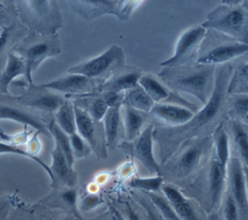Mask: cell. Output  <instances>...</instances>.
Masks as SVG:
<instances>
[{
  "label": "cell",
  "mask_w": 248,
  "mask_h": 220,
  "mask_svg": "<svg viewBox=\"0 0 248 220\" xmlns=\"http://www.w3.org/2000/svg\"><path fill=\"white\" fill-rule=\"evenodd\" d=\"M54 122L57 126L69 136L76 133V116L74 110V104L68 98L59 107L54 115Z\"/></svg>",
  "instance_id": "f1b7e54d"
},
{
  "label": "cell",
  "mask_w": 248,
  "mask_h": 220,
  "mask_svg": "<svg viewBox=\"0 0 248 220\" xmlns=\"http://www.w3.org/2000/svg\"><path fill=\"white\" fill-rule=\"evenodd\" d=\"M74 104V103H73ZM77 133L89 144L97 155L105 146L104 130L100 121L94 120L83 109L74 104Z\"/></svg>",
  "instance_id": "5bb4252c"
},
{
  "label": "cell",
  "mask_w": 248,
  "mask_h": 220,
  "mask_svg": "<svg viewBox=\"0 0 248 220\" xmlns=\"http://www.w3.org/2000/svg\"><path fill=\"white\" fill-rule=\"evenodd\" d=\"M125 65V52L116 45H111L101 54L82 61L68 69V73L79 74L90 79L105 81Z\"/></svg>",
  "instance_id": "52a82bcc"
},
{
  "label": "cell",
  "mask_w": 248,
  "mask_h": 220,
  "mask_svg": "<svg viewBox=\"0 0 248 220\" xmlns=\"http://www.w3.org/2000/svg\"><path fill=\"white\" fill-rule=\"evenodd\" d=\"M227 173L229 174L230 194L236 202L238 207L246 212L247 187H246V173L245 167L237 157H232L227 166Z\"/></svg>",
  "instance_id": "9a60e30c"
},
{
  "label": "cell",
  "mask_w": 248,
  "mask_h": 220,
  "mask_svg": "<svg viewBox=\"0 0 248 220\" xmlns=\"http://www.w3.org/2000/svg\"><path fill=\"white\" fill-rule=\"evenodd\" d=\"M164 183V176L162 174H155L149 177H132L128 181L129 187L133 189L142 190L146 193L158 192Z\"/></svg>",
  "instance_id": "d6a6232c"
},
{
  "label": "cell",
  "mask_w": 248,
  "mask_h": 220,
  "mask_svg": "<svg viewBox=\"0 0 248 220\" xmlns=\"http://www.w3.org/2000/svg\"><path fill=\"white\" fill-rule=\"evenodd\" d=\"M196 111L174 104L155 103L148 115L168 127L180 126L188 122Z\"/></svg>",
  "instance_id": "2e32d148"
},
{
  "label": "cell",
  "mask_w": 248,
  "mask_h": 220,
  "mask_svg": "<svg viewBox=\"0 0 248 220\" xmlns=\"http://www.w3.org/2000/svg\"><path fill=\"white\" fill-rule=\"evenodd\" d=\"M227 114L232 119L247 124L248 119V94L229 95Z\"/></svg>",
  "instance_id": "f546056e"
},
{
  "label": "cell",
  "mask_w": 248,
  "mask_h": 220,
  "mask_svg": "<svg viewBox=\"0 0 248 220\" xmlns=\"http://www.w3.org/2000/svg\"><path fill=\"white\" fill-rule=\"evenodd\" d=\"M69 137H70L71 148H72L73 155H74L75 159L76 158H78V159L84 158L90 154L91 147L77 132L70 135Z\"/></svg>",
  "instance_id": "8d00e7d4"
},
{
  "label": "cell",
  "mask_w": 248,
  "mask_h": 220,
  "mask_svg": "<svg viewBox=\"0 0 248 220\" xmlns=\"http://www.w3.org/2000/svg\"><path fill=\"white\" fill-rule=\"evenodd\" d=\"M153 130L154 124H146L140 135L129 142H131L130 146L133 155L146 170L152 174H162L161 167L156 161L153 151Z\"/></svg>",
  "instance_id": "4fadbf2b"
},
{
  "label": "cell",
  "mask_w": 248,
  "mask_h": 220,
  "mask_svg": "<svg viewBox=\"0 0 248 220\" xmlns=\"http://www.w3.org/2000/svg\"><path fill=\"white\" fill-rule=\"evenodd\" d=\"M229 95L248 94V62L247 54L232 62V73L227 85Z\"/></svg>",
  "instance_id": "44dd1931"
},
{
  "label": "cell",
  "mask_w": 248,
  "mask_h": 220,
  "mask_svg": "<svg viewBox=\"0 0 248 220\" xmlns=\"http://www.w3.org/2000/svg\"><path fill=\"white\" fill-rule=\"evenodd\" d=\"M212 145V138L210 136L196 137L185 141L177 149L180 152L172 168L174 175L176 177H185L195 172Z\"/></svg>",
  "instance_id": "ba28073f"
},
{
  "label": "cell",
  "mask_w": 248,
  "mask_h": 220,
  "mask_svg": "<svg viewBox=\"0 0 248 220\" xmlns=\"http://www.w3.org/2000/svg\"><path fill=\"white\" fill-rule=\"evenodd\" d=\"M229 128L231 131L233 144L238 152L239 160L246 168L248 163V131L247 124L230 118Z\"/></svg>",
  "instance_id": "484cf974"
},
{
  "label": "cell",
  "mask_w": 248,
  "mask_h": 220,
  "mask_svg": "<svg viewBox=\"0 0 248 220\" xmlns=\"http://www.w3.org/2000/svg\"><path fill=\"white\" fill-rule=\"evenodd\" d=\"M112 214H113V216L116 218V220H124L123 215H122L117 209L112 208Z\"/></svg>",
  "instance_id": "7dc6e473"
},
{
  "label": "cell",
  "mask_w": 248,
  "mask_h": 220,
  "mask_svg": "<svg viewBox=\"0 0 248 220\" xmlns=\"http://www.w3.org/2000/svg\"><path fill=\"white\" fill-rule=\"evenodd\" d=\"M2 119L13 120L25 126H30L34 128L38 133L49 135L46 124H45L38 116L16 107L6 105L0 106V120Z\"/></svg>",
  "instance_id": "ffe728a7"
},
{
  "label": "cell",
  "mask_w": 248,
  "mask_h": 220,
  "mask_svg": "<svg viewBox=\"0 0 248 220\" xmlns=\"http://www.w3.org/2000/svg\"><path fill=\"white\" fill-rule=\"evenodd\" d=\"M245 0H222V4H228V5H237L241 4Z\"/></svg>",
  "instance_id": "bcb514c9"
},
{
  "label": "cell",
  "mask_w": 248,
  "mask_h": 220,
  "mask_svg": "<svg viewBox=\"0 0 248 220\" xmlns=\"http://www.w3.org/2000/svg\"><path fill=\"white\" fill-rule=\"evenodd\" d=\"M232 73V62L216 66L212 93L201 110L183 125L175 127L154 126L153 138L160 146L161 158L167 161L187 140L209 136L223 121L228 110L227 85Z\"/></svg>",
  "instance_id": "6da1fadb"
},
{
  "label": "cell",
  "mask_w": 248,
  "mask_h": 220,
  "mask_svg": "<svg viewBox=\"0 0 248 220\" xmlns=\"http://www.w3.org/2000/svg\"><path fill=\"white\" fill-rule=\"evenodd\" d=\"M62 200L70 206H76L78 201V192L73 187L62 193Z\"/></svg>",
  "instance_id": "b9f144b4"
},
{
  "label": "cell",
  "mask_w": 248,
  "mask_h": 220,
  "mask_svg": "<svg viewBox=\"0 0 248 220\" xmlns=\"http://www.w3.org/2000/svg\"><path fill=\"white\" fill-rule=\"evenodd\" d=\"M141 74L142 72L139 68L124 65L101 83L99 91H113L117 93H124L125 91L139 84V79Z\"/></svg>",
  "instance_id": "ac0fdd59"
},
{
  "label": "cell",
  "mask_w": 248,
  "mask_h": 220,
  "mask_svg": "<svg viewBox=\"0 0 248 220\" xmlns=\"http://www.w3.org/2000/svg\"><path fill=\"white\" fill-rule=\"evenodd\" d=\"M16 53L22 57L25 63V79L29 84L33 83L32 74L47 58L57 56L61 53V42L57 33L50 35H42L33 32Z\"/></svg>",
  "instance_id": "8992f818"
},
{
  "label": "cell",
  "mask_w": 248,
  "mask_h": 220,
  "mask_svg": "<svg viewBox=\"0 0 248 220\" xmlns=\"http://www.w3.org/2000/svg\"><path fill=\"white\" fill-rule=\"evenodd\" d=\"M202 26L211 29L238 42L248 44V9L246 0L241 4H221L206 15Z\"/></svg>",
  "instance_id": "277c9868"
},
{
  "label": "cell",
  "mask_w": 248,
  "mask_h": 220,
  "mask_svg": "<svg viewBox=\"0 0 248 220\" xmlns=\"http://www.w3.org/2000/svg\"><path fill=\"white\" fill-rule=\"evenodd\" d=\"M65 99L60 93L31 83L28 90L18 98V102L25 107L42 112L55 113Z\"/></svg>",
  "instance_id": "7c38bea8"
},
{
  "label": "cell",
  "mask_w": 248,
  "mask_h": 220,
  "mask_svg": "<svg viewBox=\"0 0 248 220\" xmlns=\"http://www.w3.org/2000/svg\"><path fill=\"white\" fill-rule=\"evenodd\" d=\"M212 143L215 145L216 157L215 159L224 167L228 166L229 160L231 158L230 149V136L227 133L225 122L219 123L211 134Z\"/></svg>",
  "instance_id": "4316f807"
},
{
  "label": "cell",
  "mask_w": 248,
  "mask_h": 220,
  "mask_svg": "<svg viewBox=\"0 0 248 220\" xmlns=\"http://www.w3.org/2000/svg\"><path fill=\"white\" fill-rule=\"evenodd\" d=\"M121 109L123 110L121 118L124 127V136L127 141H131L137 138L145 127L149 115L127 105H122Z\"/></svg>",
  "instance_id": "603a6c76"
},
{
  "label": "cell",
  "mask_w": 248,
  "mask_h": 220,
  "mask_svg": "<svg viewBox=\"0 0 248 220\" xmlns=\"http://www.w3.org/2000/svg\"><path fill=\"white\" fill-rule=\"evenodd\" d=\"M208 220H217L216 219V216L214 214H211L209 217H208Z\"/></svg>",
  "instance_id": "c3c4849f"
},
{
  "label": "cell",
  "mask_w": 248,
  "mask_h": 220,
  "mask_svg": "<svg viewBox=\"0 0 248 220\" xmlns=\"http://www.w3.org/2000/svg\"><path fill=\"white\" fill-rule=\"evenodd\" d=\"M171 206L179 220H202L195 206L188 199Z\"/></svg>",
  "instance_id": "d590c367"
},
{
  "label": "cell",
  "mask_w": 248,
  "mask_h": 220,
  "mask_svg": "<svg viewBox=\"0 0 248 220\" xmlns=\"http://www.w3.org/2000/svg\"><path fill=\"white\" fill-rule=\"evenodd\" d=\"M20 76H26L24 60L16 52H10L5 68L0 75V93L8 94L11 83Z\"/></svg>",
  "instance_id": "d4e9b609"
},
{
  "label": "cell",
  "mask_w": 248,
  "mask_h": 220,
  "mask_svg": "<svg viewBox=\"0 0 248 220\" xmlns=\"http://www.w3.org/2000/svg\"><path fill=\"white\" fill-rule=\"evenodd\" d=\"M70 10L85 21L114 15V0H65Z\"/></svg>",
  "instance_id": "e0dca14e"
},
{
  "label": "cell",
  "mask_w": 248,
  "mask_h": 220,
  "mask_svg": "<svg viewBox=\"0 0 248 220\" xmlns=\"http://www.w3.org/2000/svg\"><path fill=\"white\" fill-rule=\"evenodd\" d=\"M54 177V182L58 179L64 185L72 188L78 182V173L68 163L60 148L55 144L51 151V166L49 167Z\"/></svg>",
  "instance_id": "d6986e66"
},
{
  "label": "cell",
  "mask_w": 248,
  "mask_h": 220,
  "mask_svg": "<svg viewBox=\"0 0 248 220\" xmlns=\"http://www.w3.org/2000/svg\"><path fill=\"white\" fill-rule=\"evenodd\" d=\"M103 81L74 73L64 74L53 80L41 84L43 87L69 97L80 96L99 91Z\"/></svg>",
  "instance_id": "30bf717a"
},
{
  "label": "cell",
  "mask_w": 248,
  "mask_h": 220,
  "mask_svg": "<svg viewBox=\"0 0 248 220\" xmlns=\"http://www.w3.org/2000/svg\"><path fill=\"white\" fill-rule=\"evenodd\" d=\"M206 29L202 24L185 29L178 37L172 56L161 62V67H176L192 64L197 61L201 44Z\"/></svg>",
  "instance_id": "9c48e42d"
},
{
  "label": "cell",
  "mask_w": 248,
  "mask_h": 220,
  "mask_svg": "<svg viewBox=\"0 0 248 220\" xmlns=\"http://www.w3.org/2000/svg\"><path fill=\"white\" fill-rule=\"evenodd\" d=\"M47 131L49 135H51L54 139L55 144L60 148L62 153L64 154L65 158L67 159L68 163L73 167L75 158L73 155V151L71 148V142H70V137L68 134H66L64 131H62L57 124L54 122V120H51L46 125Z\"/></svg>",
  "instance_id": "4dcf8cb0"
},
{
  "label": "cell",
  "mask_w": 248,
  "mask_h": 220,
  "mask_svg": "<svg viewBox=\"0 0 248 220\" xmlns=\"http://www.w3.org/2000/svg\"><path fill=\"white\" fill-rule=\"evenodd\" d=\"M126 214H127V220H141L138 215V213L134 210V208L128 203H126Z\"/></svg>",
  "instance_id": "f6af8a7d"
},
{
  "label": "cell",
  "mask_w": 248,
  "mask_h": 220,
  "mask_svg": "<svg viewBox=\"0 0 248 220\" xmlns=\"http://www.w3.org/2000/svg\"><path fill=\"white\" fill-rule=\"evenodd\" d=\"M146 194L151 204L155 206L157 211L165 220H179V218L177 217V215L173 210V207L164 196L157 194V192L146 193Z\"/></svg>",
  "instance_id": "836d02e7"
},
{
  "label": "cell",
  "mask_w": 248,
  "mask_h": 220,
  "mask_svg": "<svg viewBox=\"0 0 248 220\" xmlns=\"http://www.w3.org/2000/svg\"><path fill=\"white\" fill-rule=\"evenodd\" d=\"M224 215L225 220H239V207L230 193L226 196Z\"/></svg>",
  "instance_id": "f35d334b"
},
{
  "label": "cell",
  "mask_w": 248,
  "mask_h": 220,
  "mask_svg": "<svg viewBox=\"0 0 248 220\" xmlns=\"http://www.w3.org/2000/svg\"><path fill=\"white\" fill-rule=\"evenodd\" d=\"M154 104L152 99L139 84L124 92L123 105L130 106L142 112L148 113Z\"/></svg>",
  "instance_id": "83f0119b"
},
{
  "label": "cell",
  "mask_w": 248,
  "mask_h": 220,
  "mask_svg": "<svg viewBox=\"0 0 248 220\" xmlns=\"http://www.w3.org/2000/svg\"><path fill=\"white\" fill-rule=\"evenodd\" d=\"M215 68L213 65L194 62L176 67H162L157 77L170 89L190 94L204 105L213 90Z\"/></svg>",
  "instance_id": "7a4b0ae2"
},
{
  "label": "cell",
  "mask_w": 248,
  "mask_h": 220,
  "mask_svg": "<svg viewBox=\"0 0 248 220\" xmlns=\"http://www.w3.org/2000/svg\"><path fill=\"white\" fill-rule=\"evenodd\" d=\"M227 167L222 166L215 158L210 163L208 172V188L211 206L218 204L224 195Z\"/></svg>",
  "instance_id": "cb8c5ba5"
},
{
  "label": "cell",
  "mask_w": 248,
  "mask_h": 220,
  "mask_svg": "<svg viewBox=\"0 0 248 220\" xmlns=\"http://www.w3.org/2000/svg\"><path fill=\"white\" fill-rule=\"evenodd\" d=\"M9 10L7 9L6 5L2 0H0V26L6 27L9 26Z\"/></svg>",
  "instance_id": "ee69618b"
},
{
  "label": "cell",
  "mask_w": 248,
  "mask_h": 220,
  "mask_svg": "<svg viewBox=\"0 0 248 220\" xmlns=\"http://www.w3.org/2000/svg\"><path fill=\"white\" fill-rule=\"evenodd\" d=\"M99 93L108 108L121 107L123 105L124 93H117L113 91H99Z\"/></svg>",
  "instance_id": "ab89813d"
},
{
  "label": "cell",
  "mask_w": 248,
  "mask_h": 220,
  "mask_svg": "<svg viewBox=\"0 0 248 220\" xmlns=\"http://www.w3.org/2000/svg\"><path fill=\"white\" fill-rule=\"evenodd\" d=\"M102 203H103V201L98 195L90 193V194H87L86 196H84L82 198L81 203H80V207H81L82 210L88 211V210L96 208Z\"/></svg>",
  "instance_id": "60d3db41"
},
{
  "label": "cell",
  "mask_w": 248,
  "mask_h": 220,
  "mask_svg": "<svg viewBox=\"0 0 248 220\" xmlns=\"http://www.w3.org/2000/svg\"><path fill=\"white\" fill-rule=\"evenodd\" d=\"M21 22L35 33L55 34L63 26L57 0H16Z\"/></svg>",
  "instance_id": "3957f363"
},
{
  "label": "cell",
  "mask_w": 248,
  "mask_h": 220,
  "mask_svg": "<svg viewBox=\"0 0 248 220\" xmlns=\"http://www.w3.org/2000/svg\"><path fill=\"white\" fill-rule=\"evenodd\" d=\"M2 154H15V155L23 156V157H26L28 159L33 160L34 162L39 164L45 170V172L48 174L51 182L54 183V177H53V174L51 173V170H50L49 166H47L37 155H34V154L30 153L27 149H23L22 147H20L17 144H15V143H11V142L0 141V155H2Z\"/></svg>",
  "instance_id": "1f68e13d"
},
{
  "label": "cell",
  "mask_w": 248,
  "mask_h": 220,
  "mask_svg": "<svg viewBox=\"0 0 248 220\" xmlns=\"http://www.w3.org/2000/svg\"><path fill=\"white\" fill-rule=\"evenodd\" d=\"M160 190L162 191L163 196L168 200V202L171 205L179 204V203L183 202L184 200H186L185 196L172 184H165V183H163V185L161 186Z\"/></svg>",
  "instance_id": "74e56055"
},
{
  "label": "cell",
  "mask_w": 248,
  "mask_h": 220,
  "mask_svg": "<svg viewBox=\"0 0 248 220\" xmlns=\"http://www.w3.org/2000/svg\"><path fill=\"white\" fill-rule=\"evenodd\" d=\"M12 30H13V27L11 25H9V26L4 27L3 30L0 32V54L3 52L6 46L9 43V40H10V37L12 34Z\"/></svg>",
  "instance_id": "7bdbcfd3"
},
{
  "label": "cell",
  "mask_w": 248,
  "mask_h": 220,
  "mask_svg": "<svg viewBox=\"0 0 248 220\" xmlns=\"http://www.w3.org/2000/svg\"><path fill=\"white\" fill-rule=\"evenodd\" d=\"M112 220H116V218L113 216V218H112Z\"/></svg>",
  "instance_id": "681fc988"
},
{
  "label": "cell",
  "mask_w": 248,
  "mask_h": 220,
  "mask_svg": "<svg viewBox=\"0 0 248 220\" xmlns=\"http://www.w3.org/2000/svg\"><path fill=\"white\" fill-rule=\"evenodd\" d=\"M121 107L108 108L102 119L105 146L108 150L114 149L118 143L122 122Z\"/></svg>",
  "instance_id": "7402d4cb"
},
{
  "label": "cell",
  "mask_w": 248,
  "mask_h": 220,
  "mask_svg": "<svg viewBox=\"0 0 248 220\" xmlns=\"http://www.w3.org/2000/svg\"><path fill=\"white\" fill-rule=\"evenodd\" d=\"M248 44L238 42L215 30H206L196 62L218 66L247 54Z\"/></svg>",
  "instance_id": "5b68a950"
},
{
  "label": "cell",
  "mask_w": 248,
  "mask_h": 220,
  "mask_svg": "<svg viewBox=\"0 0 248 220\" xmlns=\"http://www.w3.org/2000/svg\"><path fill=\"white\" fill-rule=\"evenodd\" d=\"M139 85L143 88L154 103L174 104L188 108L194 111L199 110L195 104L185 100L177 92L170 89L157 76L152 74H141L139 79Z\"/></svg>",
  "instance_id": "8fae6325"
},
{
  "label": "cell",
  "mask_w": 248,
  "mask_h": 220,
  "mask_svg": "<svg viewBox=\"0 0 248 220\" xmlns=\"http://www.w3.org/2000/svg\"><path fill=\"white\" fill-rule=\"evenodd\" d=\"M143 0H114V16L121 21H126L138 9Z\"/></svg>",
  "instance_id": "e575fe53"
}]
</instances>
